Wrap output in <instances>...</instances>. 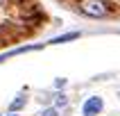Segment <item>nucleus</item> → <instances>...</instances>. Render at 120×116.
<instances>
[{"instance_id":"f257e3e1","label":"nucleus","mask_w":120,"mask_h":116,"mask_svg":"<svg viewBox=\"0 0 120 116\" xmlns=\"http://www.w3.org/2000/svg\"><path fill=\"white\" fill-rule=\"evenodd\" d=\"M77 7H79V12L84 16H91V18H104L111 12V7L104 0H79Z\"/></svg>"},{"instance_id":"f03ea898","label":"nucleus","mask_w":120,"mask_h":116,"mask_svg":"<svg viewBox=\"0 0 120 116\" xmlns=\"http://www.w3.org/2000/svg\"><path fill=\"white\" fill-rule=\"evenodd\" d=\"M102 107H104V102H102V98L93 96V98H88V100L84 102V107H82V112H84V116H98V114L102 112Z\"/></svg>"},{"instance_id":"39448f33","label":"nucleus","mask_w":120,"mask_h":116,"mask_svg":"<svg viewBox=\"0 0 120 116\" xmlns=\"http://www.w3.org/2000/svg\"><path fill=\"white\" fill-rule=\"evenodd\" d=\"M41 116H57V109H54V107H50V109H43V112H41Z\"/></svg>"},{"instance_id":"423d86ee","label":"nucleus","mask_w":120,"mask_h":116,"mask_svg":"<svg viewBox=\"0 0 120 116\" xmlns=\"http://www.w3.org/2000/svg\"><path fill=\"white\" fill-rule=\"evenodd\" d=\"M9 116H16V114H14V112H11V114H9Z\"/></svg>"},{"instance_id":"7ed1b4c3","label":"nucleus","mask_w":120,"mask_h":116,"mask_svg":"<svg viewBox=\"0 0 120 116\" xmlns=\"http://www.w3.org/2000/svg\"><path fill=\"white\" fill-rule=\"evenodd\" d=\"M79 36V32H68V34H61V36H57V39H52L50 43H64V41H73Z\"/></svg>"},{"instance_id":"20e7f679","label":"nucleus","mask_w":120,"mask_h":116,"mask_svg":"<svg viewBox=\"0 0 120 116\" xmlns=\"http://www.w3.org/2000/svg\"><path fill=\"white\" fill-rule=\"evenodd\" d=\"M23 107H25V98H23V96H18V98L9 105V112H18V109H23Z\"/></svg>"}]
</instances>
